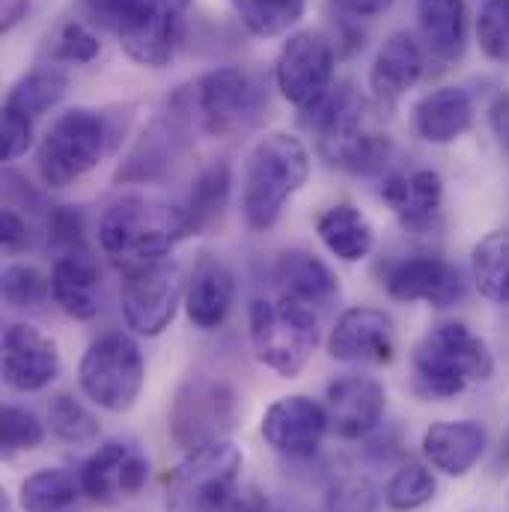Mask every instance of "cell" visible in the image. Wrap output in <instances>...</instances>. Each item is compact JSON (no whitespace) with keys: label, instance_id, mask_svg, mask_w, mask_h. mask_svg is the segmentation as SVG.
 Here are the masks:
<instances>
[{"label":"cell","instance_id":"6da1fadb","mask_svg":"<svg viewBox=\"0 0 509 512\" xmlns=\"http://www.w3.org/2000/svg\"><path fill=\"white\" fill-rule=\"evenodd\" d=\"M194 0H81L90 24L117 33L126 54L146 69H164L188 30Z\"/></svg>","mask_w":509,"mask_h":512},{"label":"cell","instance_id":"7a4b0ae2","mask_svg":"<svg viewBox=\"0 0 509 512\" xmlns=\"http://www.w3.org/2000/svg\"><path fill=\"white\" fill-rule=\"evenodd\" d=\"M495 355L465 322L432 325L411 352V387L423 399H453L471 384L489 382Z\"/></svg>","mask_w":509,"mask_h":512},{"label":"cell","instance_id":"3957f363","mask_svg":"<svg viewBox=\"0 0 509 512\" xmlns=\"http://www.w3.org/2000/svg\"><path fill=\"white\" fill-rule=\"evenodd\" d=\"M310 155L307 146L289 131L265 134L245 161L242 176V215L254 233H268L286 203L307 185Z\"/></svg>","mask_w":509,"mask_h":512},{"label":"cell","instance_id":"277c9868","mask_svg":"<svg viewBox=\"0 0 509 512\" xmlns=\"http://www.w3.org/2000/svg\"><path fill=\"white\" fill-rule=\"evenodd\" d=\"M182 239H188L182 206L149 197H123L99 221V245L123 274L167 259Z\"/></svg>","mask_w":509,"mask_h":512},{"label":"cell","instance_id":"5b68a950","mask_svg":"<svg viewBox=\"0 0 509 512\" xmlns=\"http://www.w3.org/2000/svg\"><path fill=\"white\" fill-rule=\"evenodd\" d=\"M117 146V128L108 114L90 108L63 111L36 149V173L48 188H66L96 170Z\"/></svg>","mask_w":509,"mask_h":512},{"label":"cell","instance_id":"8992f818","mask_svg":"<svg viewBox=\"0 0 509 512\" xmlns=\"http://www.w3.org/2000/svg\"><path fill=\"white\" fill-rule=\"evenodd\" d=\"M256 361L283 379H295L319 346V319L313 307L280 298H256L248 313Z\"/></svg>","mask_w":509,"mask_h":512},{"label":"cell","instance_id":"52a82bcc","mask_svg":"<svg viewBox=\"0 0 509 512\" xmlns=\"http://www.w3.org/2000/svg\"><path fill=\"white\" fill-rule=\"evenodd\" d=\"M245 453L230 441H212L185 453V459L164 480V501L170 512H221L239 489Z\"/></svg>","mask_w":509,"mask_h":512},{"label":"cell","instance_id":"ba28073f","mask_svg":"<svg viewBox=\"0 0 509 512\" xmlns=\"http://www.w3.org/2000/svg\"><path fill=\"white\" fill-rule=\"evenodd\" d=\"M146 382V361L140 346L123 334L111 331L93 340L78 364V384L90 402L111 414L128 411Z\"/></svg>","mask_w":509,"mask_h":512},{"label":"cell","instance_id":"9c48e42d","mask_svg":"<svg viewBox=\"0 0 509 512\" xmlns=\"http://www.w3.org/2000/svg\"><path fill=\"white\" fill-rule=\"evenodd\" d=\"M120 313L131 334L137 337H161L173 319L179 304L185 301V280L179 265L167 256L123 274Z\"/></svg>","mask_w":509,"mask_h":512},{"label":"cell","instance_id":"30bf717a","mask_svg":"<svg viewBox=\"0 0 509 512\" xmlns=\"http://www.w3.org/2000/svg\"><path fill=\"white\" fill-rule=\"evenodd\" d=\"M236 420V393L215 379H188L176 390L170 405V438L185 453L227 438Z\"/></svg>","mask_w":509,"mask_h":512},{"label":"cell","instance_id":"8fae6325","mask_svg":"<svg viewBox=\"0 0 509 512\" xmlns=\"http://www.w3.org/2000/svg\"><path fill=\"white\" fill-rule=\"evenodd\" d=\"M334 66H337L334 42L319 30H298L283 42L277 54L274 81L289 105L307 111L331 90Z\"/></svg>","mask_w":509,"mask_h":512},{"label":"cell","instance_id":"7c38bea8","mask_svg":"<svg viewBox=\"0 0 509 512\" xmlns=\"http://www.w3.org/2000/svg\"><path fill=\"white\" fill-rule=\"evenodd\" d=\"M191 111L212 137H236L254 126L259 96L251 78L236 66H221L206 72L191 93Z\"/></svg>","mask_w":509,"mask_h":512},{"label":"cell","instance_id":"4fadbf2b","mask_svg":"<svg viewBox=\"0 0 509 512\" xmlns=\"http://www.w3.org/2000/svg\"><path fill=\"white\" fill-rule=\"evenodd\" d=\"M384 289L393 301L405 304H432V307H453L465 298V277L462 271L441 259V256H402L387 262L384 268Z\"/></svg>","mask_w":509,"mask_h":512},{"label":"cell","instance_id":"5bb4252c","mask_svg":"<svg viewBox=\"0 0 509 512\" xmlns=\"http://www.w3.org/2000/svg\"><path fill=\"white\" fill-rule=\"evenodd\" d=\"M259 432L265 444L289 459H310L331 432L328 411L310 396H280L262 414Z\"/></svg>","mask_w":509,"mask_h":512},{"label":"cell","instance_id":"9a60e30c","mask_svg":"<svg viewBox=\"0 0 509 512\" xmlns=\"http://www.w3.org/2000/svg\"><path fill=\"white\" fill-rule=\"evenodd\" d=\"M81 489L96 504L134 498L149 480V459L131 441H105L78 471Z\"/></svg>","mask_w":509,"mask_h":512},{"label":"cell","instance_id":"2e32d148","mask_svg":"<svg viewBox=\"0 0 509 512\" xmlns=\"http://www.w3.org/2000/svg\"><path fill=\"white\" fill-rule=\"evenodd\" d=\"M3 382L18 393H39L57 382L63 370L60 349L33 325H9L3 331Z\"/></svg>","mask_w":509,"mask_h":512},{"label":"cell","instance_id":"e0dca14e","mask_svg":"<svg viewBox=\"0 0 509 512\" xmlns=\"http://www.w3.org/2000/svg\"><path fill=\"white\" fill-rule=\"evenodd\" d=\"M325 411L331 432L343 441H361L379 429L387 411V390L376 379L346 373L328 384Z\"/></svg>","mask_w":509,"mask_h":512},{"label":"cell","instance_id":"ac0fdd59","mask_svg":"<svg viewBox=\"0 0 509 512\" xmlns=\"http://www.w3.org/2000/svg\"><path fill=\"white\" fill-rule=\"evenodd\" d=\"M393 352V322L379 307H352L340 313L328 334V355L343 364H390Z\"/></svg>","mask_w":509,"mask_h":512},{"label":"cell","instance_id":"d6986e66","mask_svg":"<svg viewBox=\"0 0 509 512\" xmlns=\"http://www.w3.org/2000/svg\"><path fill=\"white\" fill-rule=\"evenodd\" d=\"M364 114L367 96L352 81L331 84V90L304 111V126L316 134L319 152L328 164H334V158L364 134Z\"/></svg>","mask_w":509,"mask_h":512},{"label":"cell","instance_id":"ffe728a7","mask_svg":"<svg viewBox=\"0 0 509 512\" xmlns=\"http://www.w3.org/2000/svg\"><path fill=\"white\" fill-rule=\"evenodd\" d=\"M426 72V51L423 45L408 33V30H396L384 39L379 48L373 69H370V93H373V105L390 114L399 99L423 78Z\"/></svg>","mask_w":509,"mask_h":512},{"label":"cell","instance_id":"44dd1931","mask_svg":"<svg viewBox=\"0 0 509 512\" xmlns=\"http://www.w3.org/2000/svg\"><path fill=\"white\" fill-rule=\"evenodd\" d=\"M185 313L200 331H218L236 304V277L218 256H200L185 280Z\"/></svg>","mask_w":509,"mask_h":512},{"label":"cell","instance_id":"7402d4cb","mask_svg":"<svg viewBox=\"0 0 509 512\" xmlns=\"http://www.w3.org/2000/svg\"><path fill=\"white\" fill-rule=\"evenodd\" d=\"M489 435L477 420H438L423 432V459L444 477H465L483 459Z\"/></svg>","mask_w":509,"mask_h":512},{"label":"cell","instance_id":"603a6c76","mask_svg":"<svg viewBox=\"0 0 509 512\" xmlns=\"http://www.w3.org/2000/svg\"><path fill=\"white\" fill-rule=\"evenodd\" d=\"M51 298L66 316H72L78 322H90L93 316H99V310H102V271H99L96 256L90 254V248L69 251V254H60L54 259Z\"/></svg>","mask_w":509,"mask_h":512},{"label":"cell","instance_id":"cb8c5ba5","mask_svg":"<svg viewBox=\"0 0 509 512\" xmlns=\"http://www.w3.org/2000/svg\"><path fill=\"white\" fill-rule=\"evenodd\" d=\"M382 200L405 230H429L441 215L444 179L435 170H411V173L387 176L382 185Z\"/></svg>","mask_w":509,"mask_h":512},{"label":"cell","instance_id":"d4e9b609","mask_svg":"<svg viewBox=\"0 0 509 512\" xmlns=\"http://www.w3.org/2000/svg\"><path fill=\"white\" fill-rule=\"evenodd\" d=\"M411 123L420 140L447 146L474 126V99L462 87H438L414 105Z\"/></svg>","mask_w":509,"mask_h":512},{"label":"cell","instance_id":"484cf974","mask_svg":"<svg viewBox=\"0 0 509 512\" xmlns=\"http://www.w3.org/2000/svg\"><path fill=\"white\" fill-rule=\"evenodd\" d=\"M423 51L438 63H456L468 45L465 0H417Z\"/></svg>","mask_w":509,"mask_h":512},{"label":"cell","instance_id":"4316f807","mask_svg":"<svg viewBox=\"0 0 509 512\" xmlns=\"http://www.w3.org/2000/svg\"><path fill=\"white\" fill-rule=\"evenodd\" d=\"M280 292L307 307H325L340 295V280L328 262L307 251H283L274 265Z\"/></svg>","mask_w":509,"mask_h":512},{"label":"cell","instance_id":"83f0119b","mask_svg":"<svg viewBox=\"0 0 509 512\" xmlns=\"http://www.w3.org/2000/svg\"><path fill=\"white\" fill-rule=\"evenodd\" d=\"M316 236L328 248V254L340 262H361L376 248V230L370 218L352 203H337L325 209L316 221Z\"/></svg>","mask_w":509,"mask_h":512},{"label":"cell","instance_id":"f1b7e54d","mask_svg":"<svg viewBox=\"0 0 509 512\" xmlns=\"http://www.w3.org/2000/svg\"><path fill=\"white\" fill-rule=\"evenodd\" d=\"M191 111V105H188ZM188 111H167V117L155 120L149 131H143V137L137 140V146L131 149L126 167L120 170V179H155L161 176V170L167 164H173V155L182 143V134H185V114Z\"/></svg>","mask_w":509,"mask_h":512},{"label":"cell","instance_id":"f546056e","mask_svg":"<svg viewBox=\"0 0 509 512\" xmlns=\"http://www.w3.org/2000/svg\"><path fill=\"white\" fill-rule=\"evenodd\" d=\"M230 188H233V176H230V164H224V161L209 164L194 179V185L182 203L188 236H203L221 221V215L230 203Z\"/></svg>","mask_w":509,"mask_h":512},{"label":"cell","instance_id":"4dcf8cb0","mask_svg":"<svg viewBox=\"0 0 509 512\" xmlns=\"http://www.w3.org/2000/svg\"><path fill=\"white\" fill-rule=\"evenodd\" d=\"M66 90H69V78L54 66H42L12 84V90L6 93V102H3V111L36 123L42 114H48L51 108L60 105Z\"/></svg>","mask_w":509,"mask_h":512},{"label":"cell","instance_id":"1f68e13d","mask_svg":"<svg viewBox=\"0 0 509 512\" xmlns=\"http://www.w3.org/2000/svg\"><path fill=\"white\" fill-rule=\"evenodd\" d=\"M471 280L492 304H509V227L486 233L471 251Z\"/></svg>","mask_w":509,"mask_h":512},{"label":"cell","instance_id":"d6a6232c","mask_svg":"<svg viewBox=\"0 0 509 512\" xmlns=\"http://www.w3.org/2000/svg\"><path fill=\"white\" fill-rule=\"evenodd\" d=\"M84 495L81 477L66 468H39L18 489L21 512H66Z\"/></svg>","mask_w":509,"mask_h":512},{"label":"cell","instance_id":"836d02e7","mask_svg":"<svg viewBox=\"0 0 509 512\" xmlns=\"http://www.w3.org/2000/svg\"><path fill=\"white\" fill-rule=\"evenodd\" d=\"M239 21L262 39L292 30L307 9V0H230Z\"/></svg>","mask_w":509,"mask_h":512},{"label":"cell","instance_id":"e575fe53","mask_svg":"<svg viewBox=\"0 0 509 512\" xmlns=\"http://www.w3.org/2000/svg\"><path fill=\"white\" fill-rule=\"evenodd\" d=\"M435 492H438L435 474L420 462H408L396 468L384 483V504L393 512H414L426 507L435 498Z\"/></svg>","mask_w":509,"mask_h":512},{"label":"cell","instance_id":"d590c367","mask_svg":"<svg viewBox=\"0 0 509 512\" xmlns=\"http://www.w3.org/2000/svg\"><path fill=\"white\" fill-rule=\"evenodd\" d=\"M48 426L63 444H72V447H84V444H93L99 438V420L72 393H57L51 399Z\"/></svg>","mask_w":509,"mask_h":512},{"label":"cell","instance_id":"8d00e7d4","mask_svg":"<svg viewBox=\"0 0 509 512\" xmlns=\"http://www.w3.org/2000/svg\"><path fill=\"white\" fill-rule=\"evenodd\" d=\"M3 301L15 310H39L51 298V277H45L39 268L12 262L3 268L0 277Z\"/></svg>","mask_w":509,"mask_h":512},{"label":"cell","instance_id":"74e56055","mask_svg":"<svg viewBox=\"0 0 509 512\" xmlns=\"http://www.w3.org/2000/svg\"><path fill=\"white\" fill-rule=\"evenodd\" d=\"M45 441V426L42 420L18 405H6L0 414V444H3V456H18V453H30Z\"/></svg>","mask_w":509,"mask_h":512},{"label":"cell","instance_id":"f35d334b","mask_svg":"<svg viewBox=\"0 0 509 512\" xmlns=\"http://www.w3.org/2000/svg\"><path fill=\"white\" fill-rule=\"evenodd\" d=\"M477 42L492 63H509V0H486L480 6Z\"/></svg>","mask_w":509,"mask_h":512},{"label":"cell","instance_id":"ab89813d","mask_svg":"<svg viewBox=\"0 0 509 512\" xmlns=\"http://www.w3.org/2000/svg\"><path fill=\"white\" fill-rule=\"evenodd\" d=\"M390 140L382 134H361L355 143H349L337 158H334V167L340 170H349V173H361V176H370V173H379L384 170V164L390 161Z\"/></svg>","mask_w":509,"mask_h":512},{"label":"cell","instance_id":"60d3db41","mask_svg":"<svg viewBox=\"0 0 509 512\" xmlns=\"http://www.w3.org/2000/svg\"><path fill=\"white\" fill-rule=\"evenodd\" d=\"M99 51H102L99 36L87 24H81V21L63 24L60 33L54 36V60H60V63L84 66V63H93L99 57Z\"/></svg>","mask_w":509,"mask_h":512},{"label":"cell","instance_id":"b9f144b4","mask_svg":"<svg viewBox=\"0 0 509 512\" xmlns=\"http://www.w3.org/2000/svg\"><path fill=\"white\" fill-rule=\"evenodd\" d=\"M325 512H379V492L364 477H343L331 486Z\"/></svg>","mask_w":509,"mask_h":512},{"label":"cell","instance_id":"7bdbcfd3","mask_svg":"<svg viewBox=\"0 0 509 512\" xmlns=\"http://www.w3.org/2000/svg\"><path fill=\"white\" fill-rule=\"evenodd\" d=\"M48 245L57 251V256L87 248V245H84V221H81V212H75V209H69V206L51 209Z\"/></svg>","mask_w":509,"mask_h":512},{"label":"cell","instance_id":"ee69618b","mask_svg":"<svg viewBox=\"0 0 509 512\" xmlns=\"http://www.w3.org/2000/svg\"><path fill=\"white\" fill-rule=\"evenodd\" d=\"M0 137H3V161L12 164V161H18V158L33 146V123L3 111Z\"/></svg>","mask_w":509,"mask_h":512},{"label":"cell","instance_id":"f6af8a7d","mask_svg":"<svg viewBox=\"0 0 509 512\" xmlns=\"http://www.w3.org/2000/svg\"><path fill=\"white\" fill-rule=\"evenodd\" d=\"M0 242L6 254H18L30 245V227L15 206H6L0 215Z\"/></svg>","mask_w":509,"mask_h":512},{"label":"cell","instance_id":"bcb514c9","mask_svg":"<svg viewBox=\"0 0 509 512\" xmlns=\"http://www.w3.org/2000/svg\"><path fill=\"white\" fill-rule=\"evenodd\" d=\"M489 126L498 146L509 155V90H501L489 105Z\"/></svg>","mask_w":509,"mask_h":512},{"label":"cell","instance_id":"7dc6e473","mask_svg":"<svg viewBox=\"0 0 509 512\" xmlns=\"http://www.w3.org/2000/svg\"><path fill=\"white\" fill-rule=\"evenodd\" d=\"M221 512H268V501L262 498V492L239 486Z\"/></svg>","mask_w":509,"mask_h":512},{"label":"cell","instance_id":"c3c4849f","mask_svg":"<svg viewBox=\"0 0 509 512\" xmlns=\"http://www.w3.org/2000/svg\"><path fill=\"white\" fill-rule=\"evenodd\" d=\"M337 6L349 18H376L393 6V0H337Z\"/></svg>","mask_w":509,"mask_h":512},{"label":"cell","instance_id":"681fc988","mask_svg":"<svg viewBox=\"0 0 509 512\" xmlns=\"http://www.w3.org/2000/svg\"><path fill=\"white\" fill-rule=\"evenodd\" d=\"M27 6H30V0H3V18H0V27H3V30H12V27L27 15Z\"/></svg>","mask_w":509,"mask_h":512},{"label":"cell","instance_id":"f907efd6","mask_svg":"<svg viewBox=\"0 0 509 512\" xmlns=\"http://www.w3.org/2000/svg\"><path fill=\"white\" fill-rule=\"evenodd\" d=\"M0 512H15V507H12V501H9L6 492H3V498H0Z\"/></svg>","mask_w":509,"mask_h":512}]
</instances>
